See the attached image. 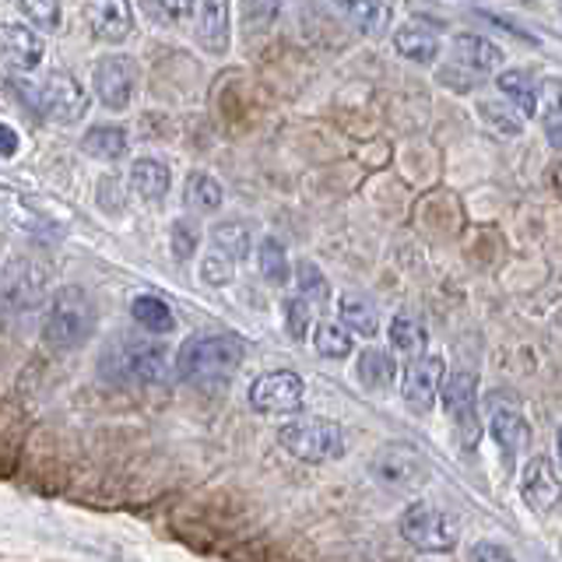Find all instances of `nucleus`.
Here are the masks:
<instances>
[{
  "label": "nucleus",
  "instance_id": "f257e3e1",
  "mask_svg": "<svg viewBox=\"0 0 562 562\" xmlns=\"http://www.w3.org/2000/svg\"><path fill=\"white\" fill-rule=\"evenodd\" d=\"M243 366V345L233 334H193L176 351V376L190 386H225Z\"/></svg>",
  "mask_w": 562,
  "mask_h": 562
},
{
  "label": "nucleus",
  "instance_id": "f03ea898",
  "mask_svg": "<svg viewBox=\"0 0 562 562\" xmlns=\"http://www.w3.org/2000/svg\"><path fill=\"white\" fill-rule=\"evenodd\" d=\"M102 376L120 386H151L169 376V348L151 338H120L105 345L99 359Z\"/></svg>",
  "mask_w": 562,
  "mask_h": 562
},
{
  "label": "nucleus",
  "instance_id": "7ed1b4c3",
  "mask_svg": "<svg viewBox=\"0 0 562 562\" xmlns=\"http://www.w3.org/2000/svg\"><path fill=\"white\" fill-rule=\"evenodd\" d=\"M95 303L78 285H67L49 299L43 316V341L57 351H75L95 334Z\"/></svg>",
  "mask_w": 562,
  "mask_h": 562
},
{
  "label": "nucleus",
  "instance_id": "20e7f679",
  "mask_svg": "<svg viewBox=\"0 0 562 562\" xmlns=\"http://www.w3.org/2000/svg\"><path fill=\"white\" fill-rule=\"evenodd\" d=\"M278 443L306 464H327L345 457V429L330 418H292L278 429Z\"/></svg>",
  "mask_w": 562,
  "mask_h": 562
},
{
  "label": "nucleus",
  "instance_id": "39448f33",
  "mask_svg": "<svg viewBox=\"0 0 562 562\" xmlns=\"http://www.w3.org/2000/svg\"><path fill=\"white\" fill-rule=\"evenodd\" d=\"M401 538L418 552L447 555L457 549V524L432 503H412L401 514Z\"/></svg>",
  "mask_w": 562,
  "mask_h": 562
},
{
  "label": "nucleus",
  "instance_id": "423d86ee",
  "mask_svg": "<svg viewBox=\"0 0 562 562\" xmlns=\"http://www.w3.org/2000/svg\"><path fill=\"white\" fill-rule=\"evenodd\" d=\"M443 397V408L453 422L457 436H461V443L471 450L479 443L482 436V415H479V380L471 373H450L447 383H439V394Z\"/></svg>",
  "mask_w": 562,
  "mask_h": 562
},
{
  "label": "nucleus",
  "instance_id": "0eeeda50",
  "mask_svg": "<svg viewBox=\"0 0 562 562\" xmlns=\"http://www.w3.org/2000/svg\"><path fill=\"white\" fill-rule=\"evenodd\" d=\"M35 102H40V113L49 120V123H78L88 110V95L85 88L78 85V78H70L67 70H53V75L40 85V92H35Z\"/></svg>",
  "mask_w": 562,
  "mask_h": 562
},
{
  "label": "nucleus",
  "instance_id": "6e6552de",
  "mask_svg": "<svg viewBox=\"0 0 562 562\" xmlns=\"http://www.w3.org/2000/svg\"><path fill=\"white\" fill-rule=\"evenodd\" d=\"M250 408L260 415H295L303 408V380L289 369L257 376L250 383Z\"/></svg>",
  "mask_w": 562,
  "mask_h": 562
},
{
  "label": "nucleus",
  "instance_id": "1a4fd4ad",
  "mask_svg": "<svg viewBox=\"0 0 562 562\" xmlns=\"http://www.w3.org/2000/svg\"><path fill=\"white\" fill-rule=\"evenodd\" d=\"M92 88L105 110L123 113L137 88V64L131 57H116V53L113 57H102L92 70Z\"/></svg>",
  "mask_w": 562,
  "mask_h": 562
},
{
  "label": "nucleus",
  "instance_id": "9d476101",
  "mask_svg": "<svg viewBox=\"0 0 562 562\" xmlns=\"http://www.w3.org/2000/svg\"><path fill=\"white\" fill-rule=\"evenodd\" d=\"M443 359L439 356H415L408 366H404V376H401V397L404 404L415 412V415H429L436 394H439V383H443Z\"/></svg>",
  "mask_w": 562,
  "mask_h": 562
},
{
  "label": "nucleus",
  "instance_id": "9b49d317",
  "mask_svg": "<svg viewBox=\"0 0 562 562\" xmlns=\"http://www.w3.org/2000/svg\"><path fill=\"white\" fill-rule=\"evenodd\" d=\"M43 285H46V268L35 263L32 257H14L4 268V274H0V295L14 310H29L40 303Z\"/></svg>",
  "mask_w": 562,
  "mask_h": 562
},
{
  "label": "nucleus",
  "instance_id": "f8f14e48",
  "mask_svg": "<svg viewBox=\"0 0 562 562\" xmlns=\"http://www.w3.org/2000/svg\"><path fill=\"white\" fill-rule=\"evenodd\" d=\"M373 474L391 488H415L426 479V464H422V457L408 443H386L373 457Z\"/></svg>",
  "mask_w": 562,
  "mask_h": 562
},
{
  "label": "nucleus",
  "instance_id": "ddd939ff",
  "mask_svg": "<svg viewBox=\"0 0 562 562\" xmlns=\"http://www.w3.org/2000/svg\"><path fill=\"white\" fill-rule=\"evenodd\" d=\"M520 496L535 514H552L559 506V471L549 457H531L520 471Z\"/></svg>",
  "mask_w": 562,
  "mask_h": 562
},
{
  "label": "nucleus",
  "instance_id": "4468645a",
  "mask_svg": "<svg viewBox=\"0 0 562 562\" xmlns=\"http://www.w3.org/2000/svg\"><path fill=\"white\" fill-rule=\"evenodd\" d=\"M88 29L99 43H123L134 32V11L131 0H88L85 4Z\"/></svg>",
  "mask_w": 562,
  "mask_h": 562
},
{
  "label": "nucleus",
  "instance_id": "2eb2a0df",
  "mask_svg": "<svg viewBox=\"0 0 562 562\" xmlns=\"http://www.w3.org/2000/svg\"><path fill=\"white\" fill-rule=\"evenodd\" d=\"M43 60V40L25 25H0V64L11 70H35Z\"/></svg>",
  "mask_w": 562,
  "mask_h": 562
},
{
  "label": "nucleus",
  "instance_id": "dca6fc26",
  "mask_svg": "<svg viewBox=\"0 0 562 562\" xmlns=\"http://www.w3.org/2000/svg\"><path fill=\"white\" fill-rule=\"evenodd\" d=\"M488 432H492V439H496V447L503 450L506 468L517 464V457L524 453L527 439H531V429H527V422L517 408H492Z\"/></svg>",
  "mask_w": 562,
  "mask_h": 562
},
{
  "label": "nucleus",
  "instance_id": "f3484780",
  "mask_svg": "<svg viewBox=\"0 0 562 562\" xmlns=\"http://www.w3.org/2000/svg\"><path fill=\"white\" fill-rule=\"evenodd\" d=\"M228 40H233V8L228 0H201V18H198V43L222 57L228 53Z\"/></svg>",
  "mask_w": 562,
  "mask_h": 562
},
{
  "label": "nucleus",
  "instance_id": "a211bd4d",
  "mask_svg": "<svg viewBox=\"0 0 562 562\" xmlns=\"http://www.w3.org/2000/svg\"><path fill=\"white\" fill-rule=\"evenodd\" d=\"M334 8L362 35H373V40H380L394 22V0H334Z\"/></svg>",
  "mask_w": 562,
  "mask_h": 562
},
{
  "label": "nucleus",
  "instance_id": "6ab92c4d",
  "mask_svg": "<svg viewBox=\"0 0 562 562\" xmlns=\"http://www.w3.org/2000/svg\"><path fill=\"white\" fill-rule=\"evenodd\" d=\"M394 46L404 60L426 67L436 60V53H439V32L432 25H426V18H412L408 25H401L394 32Z\"/></svg>",
  "mask_w": 562,
  "mask_h": 562
},
{
  "label": "nucleus",
  "instance_id": "aec40b11",
  "mask_svg": "<svg viewBox=\"0 0 562 562\" xmlns=\"http://www.w3.org/2000/svg\"><path fill=\"white\" fill-rule=\"evenodd\" d=\"M499 85V92L509 99V105L524 116V120H531L538 116V99H541V81L531 75V70H520V67H509L503 70V75L496 78Z\"/></svg>",
  "mask_w": 562,
  "mask_h": 562
},
{
  "label": "nucleus",
  "instance_id": "412c9836",
  "mask_svg": "<svg viewBox=\"0 0 562 562\" xmlns=\"http://www.w3.org/2000/svg\"><path fill=\"white\" fill-rule=\"evenodd\" d=\"M453 60L468 67L471 75L485 78L488 70H496L503 64V49L496 43L482 40V35H457L453 40Z\"/></svg>",
  "mask_w": 562,
  "mask_h": 562
},
{
  "label": "nucleus",
  "instance_id": "4be33fe9",
  "mask_svg": "<svg viewBox=\"0 0 562 562\" xmlns=\"http://www.w3.org/2000/svg\"><path fill=\"white\" fill-rule=\"evenodd\" d=\"M131 190L145 204H158L169 190V169L158 158H137L131 166Z\"/></svg>",
  "mask_w": 562,
  "mask_h": 562
},
{
  "label": "nucleus",
  "instance_id": "5701e85b",
  "mask_svg": "<svg viewBox=\"0 0 562 562\" xmlns=\"http://www.w3.org/2000/svg\"><path fill=\"white\" fill-rule=\"evenodd\" d=\"M356 376L369 391H391L397 380V362L391 359V351L383 348H366L356 362Z\"/></svg>",
  "mask_w": 562,
  "mask_h": 562
},
{
  "label": "nucleus",
  "instance_id": "b1692460",
  "mask_svg": "<svg viewBox=\"0 0 562 562\" xmlns=\"http://www.w3.org/2000/svg\"><path fill=\"white\" fill-rule=\"evenodd\" d=\"M81 151L99 158V162H116V158L127 155V131L113 127V123H99L81 137Z\"/></svg>",
  "mask_w": 562,
  "mask_h": 562
},
{
  "label": "nucleus",
  "instance_id": "393cba45",
  "mask_svg": "<svg viewBox=\"0 0 562 562\" xmlns=\"http://www.w3.org/2000/svg\"><path fill=\"white\" fill-rule=\"evenodd\" d=\"M338 313H341V324L351 334H362V338H376V334H380V313H376L373 303H369V299H362V295H341Z\"/></svg>",
  "mask_w": 562,
  "mask_h": 562
},
{
  "label": "nucleus",
  "instance_id": "a878e982",
  "mask_svg": "<svg viewBox=\"0 0 562 562\" xmlns=\"http://www.w3.org/2000/svg\"><path fill=\"white\" fill-rule=\"evenodd\" d=\"M183 204L187 211H198V215H211V211L222 207V187L215 176L207 172H190L187 187H183Z\"/></svg>",
  "mask_w": 562,
  "mask_h": 562
},
{
  "label": "nucleus",
  "instance_id": "bb28decb",
  "mask_svg": "<svg viewBox=\"0 0 562 562\" xmlns=\"http://www.w3.org/2000/svg\"><path fill=\"white\" fill-rule=\"evenodd\" d=\"M257 263H260V274L268 285L274 289H285L289 278H292V263L285 257V246H281L274 236H263L260 246H257Z\"/></svg>",
  "mask_w": 562,
  "mask_h": 562
},
{
  "label": "nucleus",
  "instance_id": "cd10ccee",
  "mask_svg": "<svg viewBox=\"0 0 562 562\" xmlns=\"http://www.w3.org/2000/svg\"><path fill=\"white\" fill-rule=\"evenodd\" d=\"M131 316L137 327H145L148 334H169L176 327L172 310L158 295H137L131 303Z\"/></svg>",
  "mask_w": 562,
  "mask_h": 562
},
{
  "label": "nucleus",
  "instance_id": "c85d7f7f",
  "mask_svg": "<svg viewBox=\"0 0 562 562\" xmlns=\"http://www.w3.org/2000/svg\"><path fill=\"white\" fill-rule=\"evenodd\" d=\"M292 278H295V289H299L295 295H303L313 310H327L330 306V285H327L324 271L316 268L313 260H299Z\"/></svg>",
  "mask_w": 562,
  "mask_h": 562
},
{
  "label": "nucleus",
  "instance_id": "c756f323",
  "mask_svg": "<svg viewBox=\"0 0 562 562\" xmlns=\"http://www.w3.org/2000/svg\"><path fill=\"white\" fill-rule=\"evenodd\" d=\"M386 334H391L394 351H401V356H408V359L422 356L426 345H429V330L422 321H415V316H394L391 330H386Z\"/></svg>",
  "mask_w": 562,
  "mask_h": 562
},
{
  "label": "nucleus",
  "instance_id": "7c9ffc66",
  "mask_svg": "<svg viewBox=\"0 0 562 562\" xmlns=\"http://www.w3.org/2000/svg\"><path fill=\"white\" fill-rule=\"evenodd\" d=\"M479 120L496 137H520V131H524V116L514 110V105H506L499 99H482L479 102Z\"/></svg>",
  "mask_w": 562,
  "mask_h": 562
},
{
  "label": "nucleus",
  "instance_id": "2f4dec72",
  "mask_svg": "<svg viewBox=\"0 0 562 562\" xmlns=\"http://www.w3.org/2000/svg\"><path fill=\"white\" fill-rule=\"evenodd\" d=\"M313 348L321 351L324 359H345L351 356L356 341H351V330L341 321H321L313 330Z\"/></svg>",
  "mask_w": 562,
  "mask_h": 562
},
{
  "label": "nucleus",
  "instance_id": "473e14b6",
  "mask_svg": "<svg viewBox=\"0 0 562 562\" xmlns=\"http://www.w3.org/2000/svg\"><path fill=\"white\" fill-rule=\"evenodd\" d=\"M211 246H215L218 254H225L228 260L239 263L246 254H250V228L243 222H222L211 228Z\"/></svg>",
  "mask_w": 562,
  "mask_h": 562
},
{
  "label": "nucleus",
  "instance_id": "72a5a7b5",
  "mask_svg": "<svg viewBox=\"0 0 562 562\" xmlns=\"http://www.w3.org/2000/svg\"><path fill=\"white\" fill-rule=\"evenodd\" d=\"M281 316H285V330L292 334L295 341H306L313 330V306L306 303L303 295H289L285 306H281Z\"/></svg>",
  "mask_w": 562,
  "mask_h": 562
},
{
  "label": "nucleus",
  "instance_id": "f704fd0d",
  "mask_svg": "<svg viewBox=\"0 0 562 562\" xmlns=\"http://www.w3.org/2000/svg\"><path fill=\"white\" fill-rule=\"evenodd\" d=\"M18 4H22V14L35 29H46V32L60 29V18H64L60 0H18Z\"/></svg>",
  "mask_w": 562,
  "mask_h": 562
},
{
  "label": "nucleus",
  "instance_id": "c9c22d12",
  "mask_svg": "<svg viewBox=\"0 0 562 562\" xmlns=\"http://www.w3.org/2000/svg\"><path fill=\"white\" fill-rule=\"evenodd\" d=\"M201 278L207 285H228L236 278V260H228L215 246H207V254L201 257Z\"/></svg>",
  "mask_w": 562,
  "mask_h": 562
},
{
  "label": "nucleus",
  "instance_id": "e433bc0d",
  "mask_svg": "<svg viewBox=\"0 0 562 562\" xmlns=\"http://www.w3.org/2000/svg\"><path fill=\"white\" fill-rule=\"evenodd\" d=\"M95 198L105 215H123V211H127V190H123L120 176H102Z\"/></svg>",
  "mask_w": 562,
  "mask_h": 562
},
{
  "label": "nucleus",
  "instance_id": "4c0bfd02",
  "mask_svg": "<svg viewBox=\"0 0 562 562\" xmlns=\"http://www.w3.org/2000/svg\"><path fill=\"white\" fill-rule=\"evenodd\" d=\"M436 81L443 85V88H453V92H471V88L479 85L482 78L471 75V70L461 67V64H450V67H439L436 70Z\"/></svg>",
  "mask_w": 562,
  "mask_h": 562
},
{
  "label": "nucleus",
  "instance_id": "58836bf2",
  "mask_svg": "<svg viewBox=\"0 0 562 562\" xmlns=\"http://www.w3.org/2000/svg\"><path fill=\"white\" fill-rule=\"evenodd\" d=\"M198 243H201L198 228H193L187 218H180V222L172 225V254L180 257V260H190L193 250H198Z\"/></svg>",
  "mask_w": 562,
  "mask_h": 562
},
{
  "label": "nucleus",
  "instance_id": "ea45409f",
  "mask_svg": "<svg viewBox=\"0 0 562 562\" xmlns=\"http://www.w3.org/2000/svg\"><path fill=\"white\" fill-rule=\"evenodd\" d=\"M471 562H514V555H509L503 544H492V541H479V544H471V552H468Z\"/></svg>",
  "mask_w": 562,
  "mask_h": 562
},
{
  "label": "nucleus",
  "instance_id": "a19ab883",
  "mask_svg": "<svg viewBox=\"0 0 562 562\" xmlns=\"http://www.w3.org/2000/svg\"><path fill=\"white\" fill-rule=\"evenodd\" d=\"M151 4L162 11L166 18H187L190 11H193V4H198V0H151Z\"/></svg>",
  "mask_w": 562,
  "mask_h": 562
},
{
  "label": "nucleus",
  "instance_id": "79ce46f5",
  "mask_svg": "<svg viewBox=\"0 0 562 562\" xmlns=\"http://www.w3.org/2000/svg\"><path fill=\"white\" fill-rule=\"evenodd\" d=\"M544 127H549V145L559 148V102H549V113H544Z\"/></svg>",
  "mask_w": 562,
  "mask_h": 562
},
{
  "label": "nucleus",
  "instance_id": "37998d69",
  "mask_svg": "<svg viewBox=\"0 0 562 562\" xmlns=\"http://www.w3.org/2000/svg\"><path fill=\"white\" fill-rule=\"evenodd\" d=\"M14 151H18V134L8 123H0V155H14Z\"/></svg>",
  "mask_w": 562,
  "mask_h": 562
}]
</instances>
